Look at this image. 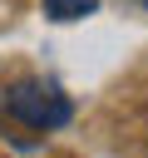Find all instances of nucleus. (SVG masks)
Here are the masks:
<instances>
[{
	"instance_id": "obj_1",
	"label": "nucleus",
	"mask_w": 148,
	"mask_h": 158,
	"mask_svg": "<svg viewBox=\"0 0 148 158\" xmlns=\"http://www.w3.org/2000/svg\"><path fill=\"white\" fill-rule=\"evenodd\" d=\"M0 114H10L15 123H25V128H35V133H49V128H64V123H69L74 104H69V94H64L59 84H49V79H20V84H10V89L0 94Z\"/></svg>"
},
{
	"instance_id": "obj_2",
	"label": "nucleus",
	"mask_w": 148,
	"mask_h": 158,
	"mask_svg": "<svg viewBox=\"0 0 148 158\" xmlns=\"http://www.w3.org/2000/svg\"><path fill=\"white\" fill-rule=\"evenodd\" d=\"M39 5H44V15H49V20H59V25L84 20V15H94V10H99V0H39Z\"/></svg>"
},
{
	"instance_id": "obj_3",
	"label": "nucleus",
	"mask_w": 148,
	"mask_h": 158,
	"mask_svg": "<svg viewBox=\"0 0 148 158\" xmlns=\"http://www.w3.org/2000/svg\"><path fill=\"white\" fill-rule=\"evenodd\" d=\"M123 5H133V10H148V0H123Z\"/></svg>"
}]
</instances>
